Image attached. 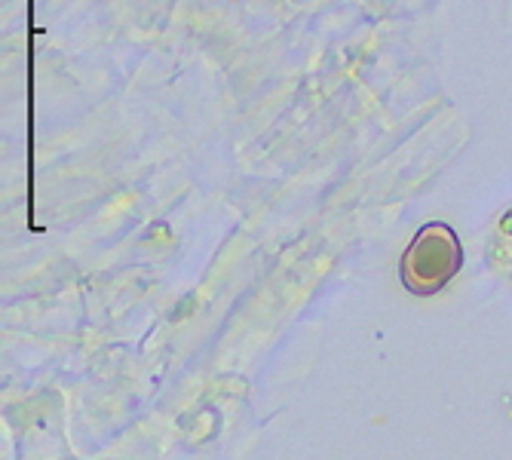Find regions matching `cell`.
Wrapping results in <instances>:
<instances>
[{
	"label": "cell",
	"instance_id": "1",
	"mask_svg": "<svg viewBox=\"0 0 512 460\" xmlns=\"http://www.w3.org/2000/svg\"><path fill=\"white\" fill-rule=\"evenodd\" d=\"M460 264H463V246L460 237L454 234V227L442 221H430L408 243L399 261V280L411 295L430 298L454 280L460 273Z\"/></svg>",
	"mask_w": 512,
	"mask_h": 460
}]
</instances>
